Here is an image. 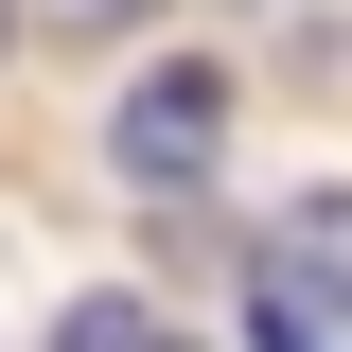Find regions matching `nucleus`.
I'll return each instance as SVG.
<instances>
[{
	"mask_svg": "<svg viewBox=\"0 0 352 352\" xmlns=\"http://www.w3.org/2000/svg\"><path fill=\"white\" fill-rule=\"evenodd\" d=\"M36 18H141V0H36Z\"/></svg>",
	"mask_w": 352,
	"mask_h": 352,
	"instance_id": "obj_4",
	"label": "nucleus"
},
{
	"mask_svg": "<svg viewBox=\"0 0 352 352\" xmlns=\"http://www.w3.org/2000/svg\"><path fill=\"white\" fill-rule=\"evenodd\" d=\"M247 335L264 352H352V194H300L247 247Z\"/></svg>",
	"mask_w": 352,
	"mask_h": 352,
	"instance_id": "obj_1",
	"label": "nucleus"
},
{
	"mask_svg": "<svg viewBox=\"0 0 352 352\" xmlns=\"http://www.w3.org/2000/svg\"><path fill=\"white\" fill-rule=\"evenodd\" d=\"M106 159H124V194H212V159H229V71L159 53V71L106 106Z\"/></svg>",
	"mask_w": 352,
	"mask_h": 352,
	"instance_id": "obj_2",
	"label": "nucleus"
},
{
	"mask_svg": "<svg viewBox=\"0 0 352 352\" xmlns=\"http://www.w3.org/2000/svg\"><path fill=\"white\" fill-rule=\"evenodd\" d=\"M53 352H194V335H176L159 300H71V317H53Z\"/></svg>",
	"mask_w": 352,
	"mask_h": 352,
	"instance_id": "obj_3",
	"label": "nucleus"
}]
</instances>
